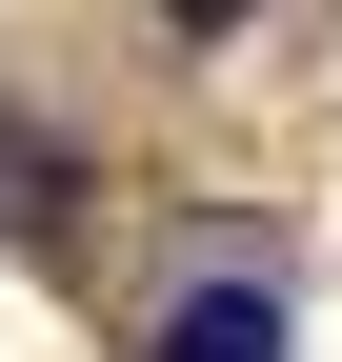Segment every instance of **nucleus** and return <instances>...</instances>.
I'll use <instances>...</instances> for the list:
<instances>
[{"label":"nucleus","instance_id":"1","mask_svg":"<svg viewBox=\"0 0 342 362\" xmlns=\"http://www.w3.org/2000/svg\"><path fill=\"white\" fill-rule=\"evenodd\" d=\"M161 362H282V302L262 282H201L182 322H161Z\"/></svg>","mask_w":342,"mask_h":362},{"label":"nucleus","instance_id":"2","mask_svg":"<svg viewBox=\"0 0 342 362\" xmlns=\"http://www.w3.org/2000/svg\"><path fill=\"white\" fill-rule=\"evenodd\" d=\"M182 21H242V0H182Z\"/></svg>","mask_w":342,"mask_h":362}]
</instances>
